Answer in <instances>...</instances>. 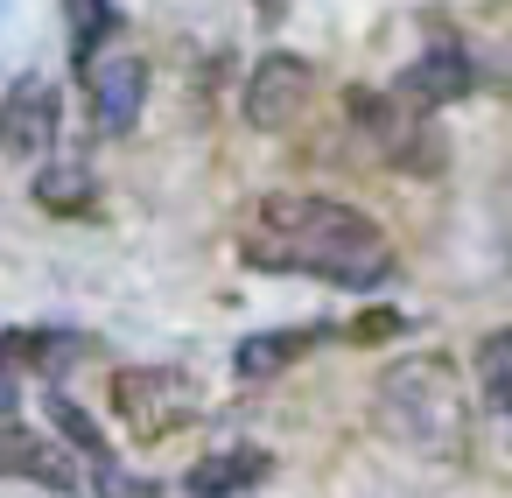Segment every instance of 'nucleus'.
Instances as JSON below:
<instances>
[{"label": "nucleus", "mask_w": 512, "mask_h": 498, "mask_svg": "<svg viewBox=\"0 0 512 498\" xmlns=\"http://www.w3.org/2000/svg\"><path fill=\"white\" fill-rule=\"evenodd\" d=\"M239 253L260 267V274H309V281H330V288H386L400 274L386 232L358 211V204H337V197H309V190H274L246 211V232H239Z\"/></svg>", "instance_id": "obj_1"}, {"label": "nucleus", "mask_w": 512, "mask_h": 498, "mask_svg": "<svg viewBox=\"0 0 512 498\" xmlns=\"http://www.w3.org/2000/svg\"><path fill=\"white\" fill-rule=\"evenodd\" d=\"M372 421L393 449H407L421 463H456L470 449V407H463L456 365L442 351H414V358L386 365L372 386Z\"/></svg>", "instance_id": "obj_2"}, {"label": "nucleus", "mask_w": 512, "mask_h": 498, "mask_svg": "<svg viewBox=\"0 0 512 498\" xmlns=\"http://www.w3.org/2000/svg\"><path fill=\"white\" fill-rule=\"evenodd\" d=\"M344 120L372 141V155L400 176H442L449 169V141L435 127V113L393 99V92H372V85H351L344 92Z\"/></svg>", "instance_id": "obj_3"}, {"label": "nucleus", "mask_w": 512, "mask_h": 498, "mask_svg": "<svg viewBox=\"0 0 512 498\" xmlns=\"http://www.w3.org/2000/svg\"><path fill=\"white\" fill-rule=\"evenodd\" d=\"M113 407H120V428L134 442H162L176 421L197 414V386H190V372L148 365V372H120L113 379Z\"/></svg>", "instance_id": "obj_4"}, {"label": "nucleus", "mask_w": 512, "mask_h": 498, "mask_svg": "<svg viewBox=\"0 0 512 498\" xmlns=\"http://www.w3.org/2000/svg\"><path fill=\"white\" fill-rule=\"evenodd\" d=\"M309 92H316V71H309V57H288V50H274V57H260V64H253L239 113H246V127H253V134H281V127H295V120H302Z\"/></svg>", "instance_id": "obj_5"}, {"label": "nucleus", "mask_w": 512, "mask_h": 498, "mask_svg": "<svg viewBox=\"0 0 512 498\" xmlns=\"http://www.w3.org/2000/svg\"><path fill=\"white\" fill-rule=\"evenodd\" d=\"M85 99H92V127L99 134H127L148 106V64L134 50H99L85 64Z\"/></svg>", "instance_id": "obj_6"}, {"label": "nucleus", "mask_w": 512, "mask_h": 498, "mask_svg": "<svg viewBox=\"0 0 512 498\" xmlns=\"http://www.w3.org/2000/svg\"><path fill=\"white\" fill-rule=\"evenodd\" d=\"M57 148V85L50 78H15L0 99V155L8 162H43Z\"/></svg>", "instance_id": "obj_7"}, {"label": "nucleus", "mask_w": 512, "mask_h": 498, "mask_svg": "<svg viewBox=\"0 0 512 498\" xmlns=\"http://www.w3.org/2000/svg\"><path fill=\"white\" fill-rule=\"evenodd\" d=\"M0 477H22V484H36V491H78V456L57 442V435H43V428H29V421H0Z\"/></svg>", "instance_id": "obj_8"}, {"label": "nucleus", "mask_w": 512, "mask_h": 498, "mask_svg": "<svg viewBox=\"0 0 512 498\" xmlns=\"http://www.w3.org/2000/svg\"><path fill=\"white\" fill-rule=\"evenodd\" d=\"M470 85H477V64H470V50L463 43H428L407 71H400V85H393V99H407V106H421V113H435V106H456V99H470Z\"/></svg>", "instance_id": "obj_9"}, {"label": "nucleus", "mask_w": 512, "mask_h": 498, "mask_svg": "<svg viewBox=\"0 0 512 498\" xmlns=\"http://www.w3.org/2000/svg\"><path fill=\"white\" fill-rule=\"evenodd\" d=\"M267 477H274V456L253 449V442H239V449L197 456V463L183 470V491H190V498H239V491H260Z\"/></svg>", "instance_id": "obj_10"}, {"label": "nucleus", "mask_w": 512, "mask_h": 498, "mask_svg": "<svg viewBox=\"0 0 512 498\" xmlns=\"http://www.w3.org/2000/svg\"><path fill=\"white\" fill-rule=\"evenodd\" d=\"M316 337H323V330H253V337L232 351V365H239V379H281Z\"/></svg>", "instance_id": "obj_11"}, {"label": "nucleus", "mask_w": 512, "mask_h": 498, "mask_svg": "<svg viewBox=\"0 0 512 498\" xmlns=\"http://www.w3.org/2000/svg\"><path fill=\"white\" fill-rule=\"evenodd\" d=\"M50 421H57V442H64L71 456H85L92 470H113V442L92 428V414H85L71 393H50Z\"/></svg>", "instance_id": "obj_12"}, {"label": "nucleus", "mask_w": 512, "mask_h": 498, "mask_svg": "<svg viewBox=\"0 0 512 498\" xmlns=\"http://www.w3.org/2000/svg\"><path fill=\"white\" fill-rule=\"evenodd\" d=\"M477 400H484L491 414L512 407V330L477 337Z\"/></svg>", "instance_id": "obj_13"}, {"label": "nucleus", "mask_w": 512, "mask_h": 498, "mask_svg": "<svg viewBox=\"0 0 512 498\" xmlns=\"http://www.w3.org/2000/svg\"><path fill=\"white\" fill-rule=\"evenodd\" d=\"M64 15H71V57H78V71L99 57V43H113V29H120V8L113 0H64Z\"/></svg>", "instance_id": "obj_14"}, {"label": "nucleus", "mask_w": 512, "mask_h": 498, "mask_svg": "<svg viewBox=\"0 0 512 498\" xmlns=\"http://www.w3.org/2000/svg\"><path fill=\"white\" fill-rule=\"evenodd\" d=\"M36 204L57 211V218H64V211H85V204H92V169H85V162L43 169V176H36Z\"/></svg>", "instance_id": "obj_15"}, {"label": "nucleus", "mask_w": 512, "mask_h": 498, "mask_svg": "<svg viewBox=\"0 0 512 498\" xmlns=\"http://www.w3.org/2000/svg\"><path fill=\"white\" fill-rule=\"evenodd\" d=\"M400 330H407L400 309H365L358 323H344V344H386V337H400Z\"/></svg>", "instance_id": "obj_16"}, {"label": "nucleus", "mask_w": 512, "mask_h": 498, "mask_svg": "<svg viewBox=\"0 0 512 498\" xmlns=\"http://www.w3.org/2000/svg\"><path fill=\"white\" fill-rule=\"evenodd\" d=\"M99 498H155V484H148V477H127V470L113 463V470H99Z\"/></svg>", "instance_id": "obj_17"}, {"label": "nucleus", "mask_w": 512, "mask_h": 498, "mask_svg": "<svg viewBox=\"0 0 512 498\" xmlns=\"http://www.w3.org/2000/svg\"><path fill=\"white\" fill-rule=\"evenodd\" d=\"M15 407H22V372H15L8 358H0V421H8Z\"/></svg>", "instance_id": "obj_18"}, {"label": "nucleus", "mask_w": 512, "mask_h": 498, "mask_svg": "<svg viewBox=\"0 0 512 498\" xmlns=\"http://www.w3.org/2000/svg\"><path fill=\"white\" fill-rule=\"evenodd\" d=\"M260 15H267V22H274V15H281V0H260Z\"/></svg>", "instance_id": "obj_19"}]
</instances>
